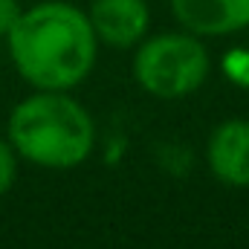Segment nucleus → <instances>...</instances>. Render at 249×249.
<instances>
[{"label":"nucleus","instance_id":"nucleus-9","mask_svg":"<svg viewBox=\"0 0 249 249\" xmlns=\"http://www.w3.org/2000/svg\"><path fill=\"white\" fill-rule=\"evenodd\" d=\"M20 3L18 0H0V38H6L9 32H12V26L18 23V18H20Z\"/></svg>","mask_w":249,"mask_h":249},{"label":"nucleus","instance_id":"nucleus-1","mask_svg":"<svg viewBox=\"0 0 249 249\" xmlns=\"http://www.w3.org/2000/svg\"><path fill=\"white\" fill-rule=\"evenodd\" d=\"M6 41L15 70L35 90H72L96 67L93 23L87 12L64 0L23 9Z\"/></svg>","mask_w":249,"mask_h":249},{"label":"nucleus","instance_id":"nucleus-4","mask_svg":"<svg viewBox=\"0 0 249 249\" xmlns=\"http://www.w3.org/2000/svg\"><path fill=\"white\" fill-rule=\"evenodd\" d=\"M87 18L93 23L96 38L116 50L136 47L151 23L145 0H93Z\"/></svg>","mask_w":249,"mask_h":249},{"label":"nucleus","instance_id":"nucleus-6","mask_svg":"<svg viewBox=\"0 0 249 249\" xmlns=\"http://www.w3.org/2000/svg\"><path fill=\"white\" fill-rule=\"evenodd\" d=\"M209 168L212 174L235 188L249 186V122L229 119L217 124L209 139Z\"/></svg>","mask_w":249,"mask_h":249},{"label":"nucleus","instance_id":"nucleus-5","mask_svg":"<svg viewBox=\"0 0 249 249\" xmlns=\"http://www.w3.org/2000/svg\"><path fill=\"white\" fill-rule=\"evenodd\" d=\"M171 12L197 38H220L249 26V0H171Z\"/></svg>","mask_w":249,"mask_h":249},{"label":"nucleus","instance_id":"nucleus-8","mask_svg":"<svg viewBox=\"0 0 249 249\" xmlns=\"http://www.w3.org/2000/svg\"><path fill=\"white\" fill-rule=\"evenodd\" d=\"M18 180V151L12 148L9 139L0 136V197L15 186Z\"/></svg>","mask_w":249,"mask_h":249},{"label":"nucleus","instance_id":"nucleus-7","mask_svg":"<svg viewBox=\"0 0 249 249\" xmlns=\"http://www.w3.org/2000/svg\"><path fill=\"white\" fill-rule=\"evenodd\" d=\"M223 72L229 75L232 84L249 87V50H244V47L229 50V53L223 55Z\"/></svg>","mask_w":249,"mask_h":249},{"label":"nucleus","instance_id":"nucleus-3","mask_svg":"<svg viewBox=\"0 0 249 249\" xmlns=\"http://www.w3.org/2000/svg\"><path fill=\"white\" fill-rule=\"evenodd\" d=\"M133 78L157 99H183L209 78V53L191 32H162L139 44Z\"/></svg>","mask_w":249,"mask_h":249},{"label":"nucleus","instance_id":"nucleus-2","mask_svg":"<svg viewBox=\"0 0 249 249\" xmlns=\"http://www.w3.org/2000/svg\"><path fill=\"white\" fill-rule=\"evenodd\" d=\"M6 139L20 160L67 171L93 154L96 124L67 90H38L12 107Z\"/></svg>","mask_w":249,"mask_h":249}]
</instances>
